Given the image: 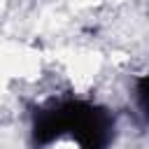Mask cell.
<instances>
[{
	"instance_id": "6da1fadb",
	"label": "cell",
	"mask_w": 149,
	"mask_h": 149,
	"mask_svg": "<svg viewBox=\"0 0 149 149\" xmlns=\"http://www.w3.org/2000/svg\"><path fill=\"white\" fill-rule=\"evenodd\" d=\"M63 128L70 130L81 149H105L109 142L112 121L105 109H98L86 102H68L58 107Z\"/></svg>"
},
{
	"instance_id": "7a4b0ae2",
	"label": "cell",
	"mask_w": 149,
	"mask_h": 149,
	"mask_svg": "<svg viewBox=\"0 0 149 149\" xmlns=\"http://www.w3.org/2000/svg\"><path fill=\"white\" fill-rule=\"evenodd\" d=\"M135 91H137V102H140V107L149 121V74H144L135 81Z\"/></svg>"
}]
</instances>
